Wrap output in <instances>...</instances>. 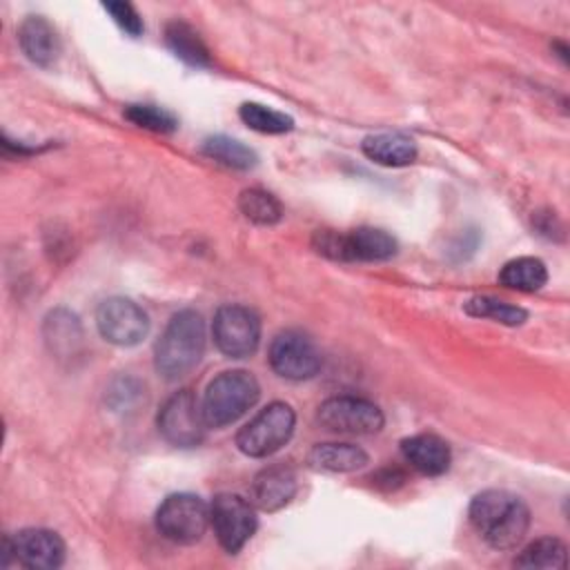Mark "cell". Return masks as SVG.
Segmentation results:
<instances>
[{"label":"cell","instance_id":"13","mask_svg":"<svg viewBox=\"0 0 570 570\" xmlns=\"http://www.w3.org/2000/svg\"><path fill=\"white\" fill-rule=\"evenodd\" d=\"M96 327L105 341L118 347H131L147 336L149 316L131 298L111 296L98 305Z\"/></svg>","mask_w":570,"mask_h":570},{"label":"cell","instance_id":"4","mask_svg":"<svg viewBox=\"0 0 570 570\" xmlns=\"http://www.w3.org/2000/svg\"><path fill=\"white\" fill-rule=\"evenodd\" d=\"M312 247L332 258L343 263H379L387 261L396 254V238L379 227H358L347 234L323 229L316 232L312 238Z\"/></svg>","mask_w":570,"mask_h":570},{"label":"cell","instance_id":"9","mask_svg":"<svg viewBox=\"0 0 570 570\" xmlns=\"http://www.w3.org/2000/svg\"><path fill=\"white\" fill-rule=\"evenodd\" d=\"M209 525L214 528V534L223 550L234 554L256 532V508L249 499L240 494L220 492L209 505Z\"/></svg>","mask_w":570,"mask_h":570},{"label":"cell","instance_id":"15","mask_svg":"<svg viewBox=\"0 0 570 570\" xmlns=\"http://www.w3.org/2000/svg\"><path fill=\"white\" fill-rule=\"evenodd\" d=\"M18 42L24 56L38 67H53L60 58L62 42L56 27L42 16H29L18 29Z\"/></svg>","mask_w":570,"mask_h":570},{"label":"cell","instance_id":"2","mask_svg":"<svg viewBox=\"0 0 570 570\" xmlns=\"http://www.w3.org/2000/svg\"><path fill=\"white\" fill-rule=\"evenodd\" d=\"M205 321L196 309H180L154 347V367L165 381L187 376L205 354Z\"/></svg>","mask_w":570,"mask_h":570},{"label":"cell","instance_id":"22","mask_svg":"<svg viewBox=\"0 0 570 570\" xmlns=\"http://www.w3.org/2000/svg\"><path fill=\"white\" fill-rule=\"evenodd\" d=\"M200 151L207 158H212L225 167H232V169H252L258 163V156L252 147H247L245 142H240L236 138L223 136V134L205 138L200 145Z\"/></svg>","mask_w":570,"mask_h":570},{"label":"cell","instance_id":"28","mask_svg":"<svg viewBox=\"0 0 570 570\" xmlns=\"http://www.w3.org/2000/svg\"><path fill=\"white\" fill-rule=\"evenodd\" d=\"M102 9L111 16V20L131 38H138L145 29L140 13L129 2H102Z\"/></svg>","mask_w":570,"mask_h":570},{"label":"cell","instance_id":"17","mask_svg":"<svg viewBox=\"0 0 570 570\" xmlns=\"http://www.w3.org/2000/svg\"><path fill=\"white\" fill-rule=\"evenodd\" d=\"M363 154L383 167H405L416 160V142L399 131H381L363 138Z\"/></svg>","mask_w":570,"mask_h":570},{"label":"cell","instance_id":"23","mask_svg":"<svg viewBox=\"0 0 570 570\" xmlns=\"http://www.w3.org/2000/svg\"><path fill=\"white\" fill-rule=\"evenodd\" d=\"M568 548L557 537H541L528 543L514 559L517 568H566Z\"/></svg>","mask_w":570,"mask_h":570},{"label":"cell","instance_id":"25","mask_svg":"<svg viewBox=\"0 0 570 570\" xmlns=\"http://www.w3.org/2000/svg\"><path fill=\"white\" fill-rule=\"evenodd\" d=\"M238 209L247 220H252L256 225H276L283 218L281 203L269 191L258 189V187L240 191Z\"/></svg>","mask_w":570,"mask_h":570},{"label":"cell","instance_id":"10","mask_svg":"<svg viewBox=\"0 0 570 570\" xmlns=\"http://www.w3.org/2000/svg\"><path fill=\"white\" fill-rule=\"evenodd\" d=\"M2 566L13 557L20 566L31 570H53L65 563L67 546L62 537L47 528H24L13 537L2 539Z\"/></svg>","mask_w":570,"mask_h":570},{"label":"cell","instance_id":"26","mask_svg":"<svg viewBox=\"0 0 570 570\" xmlns=\"http://www.w3.org/2000/svg\"><path fill=\"white\" fill-rule=\"evenodd\" d=\"M238 116L249 129L261 134H285L294 127L292 116L261 102H243Z\"/></svg>","mask_w":570,"mask_h":570},{"label":"cell","instance_id":"3","mask_svg":"<svg viewBox=\"0 0 570 570\" xmlns=\"http://www.w3.org/2000/svg\"><path fill=\"white\" fill-rule=\"evenodd\" d=\"M261 385L245 370H227L209 381L203 394V414L209 428H225L256 405Z\"/></svg>","mask_w":570,"mask_h":570},{"label":"cell","instance_id":"11","mask_svg":"<svg viewBox=\"0 0 570 570\" xmlns=\"http://www.w3.org/2000/svg\"><path fill=\"white\" fill-rule=\"evenodd\" d=\"M272 370L287 381H307L318 374L323 358L316 343L301 330L278 332L267 352Z\"/></svg>","mask_w":570,"mask_h":570},{"label":"cell","instance_id":"16","mask_svg":"<svg viewBox=\"0 0 570 570\" xmlns=\"http://www.w3.org/2000/svg\"><path fill=\"white\" fill-rule=\"evenodd\" d=\"M401 452H403V459L425 476H439L448 472L452 461L450 445L441 436L428 434V432L403 439Z\"/></svg>","mask_w":570,"mask_h":570},{"label":"cell","instance_id":"27","mask_svg":"<svg viewBox=\"0 0 570 570\" xmlns=\"http://www.w3.org/2000/svg\"><path fill=\"white\" fill-rule=\"evenodd\" d=\"M125 118L136 127H142L156 134H171L178 129V118L171 111L156 105H127Z\"/></svg>","mask_w":570,"mask_h":570},{"label":"cell","instance_id":"20","mask_svg":"<svg viewBox=\"0 0 570 570\" xmlns=\"http://www.w3.org/2000/svg\"><path fill=\"white\" fill-rule=\"evenodd\" d=\"M167 47L174 51L176 58L191 67H212V53L200 38V33L185 20H171L165 27Z\"/></svg>","mask_w":570,"mask_h":570},{"label":"cell","instance_id":"1","mask_svg":"<svg viewBox=\"0 0 570 570\" xmlns=\"http://www.w3.org/2000/svg\"><path fill=\"white\" fill-rule=\"evenodd\" d=\"M472 528L494 550L517 548L530 528V508L508 490L490 488L479 492L468 508Z\"/></svg>","mask_w":570,"mask_h":570},{"label":"cell","instance_id":"8","mask_svg":"<svg viewBox=\"0 0 570 570\" xmlns=\"http://www.w3.org/2000/svg\"><path fill=\"white\" fill-rule=\"evenodd\" d=\"M216 347L229 358H247L261 343V318L254 309L229 303L216 309L212 321Z\"/></svg>","mask_w":570,"mask_h":570},{"label":"cell","instance_id":"7","mask_svg":"<svg viewBox=\"0 0 570 570\" xmlns=\"http://www.w3.org/2000/svg\"><path fill=\"white\" fill-rule=\"evenodd\" d=\"M158 432L167 443L174 448H196L203 443L205 432H207V421L203 414V405L194 396L191 390H180L171 394L158 416Z\"/></svg>","mask_w":570,"mask_h":570},{"label":"cell","instance_id":"24","mask_svg":"<svg viewBox=\"0 0 570 570\" xmlns=\"http://www.w3.org/2000/svg\"><path fill=\"white\" fill-rule=\"evenodd\" d=\"M463 309L474 318H490L494 323L510 325V327H517L528 318V312L523 307L510 305L494 296H472L463 303Z\"/></svg>","mask_w":570,"mask_h":570},{"label":"cell","instance_id":"19","mask_svg":"<svg viewBox=\"0 0 570 570\" xmlns=\"http://www.w3.org/2000/svg\"><path fill=\"white\" fill-rule=\"evenodd\" d=\"M307 463L323 472H356L370 463V456L352 443H316L307 454Z\"/></svg>","mask_w":570,"mask_h":570},{"label":"cell","instance_id":"6","mask_svg":"<svg viewBox=\"0 0 570 570\" xmlns=\"http://www.w3.org/2000/svg\"><path fill=\"white\" fill-rule=\"evenodd\" d=\"M209 525V505L191 492L169 494L156 510V530L171 543L200 541Z\"/></svg>","mask_w":570,"mask_h":570},{"label":"cell","instance_id":"14","mask_svg":"<svg viewBox=\"0 0 570 570\" xmlns=\"http://www.w3.org/2000/svg\"><path fill=\"white\" fill-rule=\"evenodd\" d=\"M296 490H298L296 472L289 465L278 463V465L263 468L254 476L249 488V501L254 503V508L263 512H276L294 499Z\"/></svg>","mask_w":570,"mask_h":570},{"label":"cell","instance_id":"29","mask_svg":"<svg viewBox=\"0 0 570 570\" xmlns=\"http://www.w3.org/2000/svg\"><path fill=\"white\" fill-rule=\"evenodd\" d=\"M534 227H537L543 236H548V238H552L557 232H559V234L563 232V227H561L559 218L554 216V212H539V214H534Z\"/></svg>","mask_w":570,"mask_h":570},{"label":"cell","instance_id":"18","mask_svg":"<svg viewBox=\"0 0 570 570\" xmlns=\"http://www.w3.org/2000/svg\"><path fill=\"white\" fill-rule=\"evenodd\" d=\"M45 341L58 358L78 356L82 347V327L78 316L67 309H53L45 318Z\"/></svg>","mask_w":570,"mask_h":570},{"label":"cell","instance_id":"21","mask_svg":"<svg viewBox=\"0 0 570 570\" xmlns=\"http://www.w3.org/2000/svg\"><path fill=\"white\" fill-rule=\"evenodd\" d=\"M499 283L519 292H537L548 283L546 263L534 256L512 258L501 267Z\"/></svg>","mask_w":570,"mask_h":570},{"label":"cell","instance_id":"5","mask_svg":"<svg viewBox=\"0 0 570 570\" xmlns=\"http://www.w3.org/2000/svg\"><path fill=\"white\" fill-rule=\"evenodd\" d=\"M296 414L283 403L274 401L265 405L249 423H245L236 434V445L243 454L252 459H263L278 452L294 434Z\"/></svg>","mask_w":570,"mask_h":570},{"label":"cell","instance_id":"12","mask_svg":"<svg viewBox=\"0 0 570 570\" xmlns=\"http://www.w3.org/2000/svg\"><path fill=\"white\" fill-rule=\"evenodd\" d=\"M316 419L325 430L338 434H374L385 423V416L376 403L350 394L323 401Z\"/></svg>","mask_w":570,"mask_h":570}]
</instances>
